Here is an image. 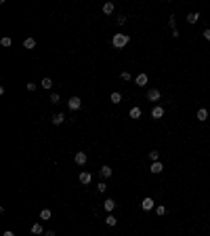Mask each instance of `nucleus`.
Segmentation results:
<instances>
[{"instance_id":"obj_1","label":"nucleus","mask_w":210,"mask_h":236,"mask_svg":"<svg viewBox=\"0 0 210 236\" xmlns=\"http://www.w3.org/2000/svg\"><path fill=\"white\" fill-rule=\"evenodd\" d=\"M128 42H130V36H128V34H113L112 47H113V49H124Z\"/></svg>"},{"instance_id":"obj_2","label":"nucleus","mask_w":210,"mask_h":236,"mask_svg":"<svg viewBox=\"0 0 210 236\" xmlns=\"http://www.w3.org/2000/svg\"><path fill=\"white\" fill-rule=\"evenodd\" d=\"M67 108H70L71 112L80 110V108H82V101H80V97H78V95H74V97H70V99H67Z\"/></svg>"},{"instance_id":"obj_3","label":"nucleus","mask_w":210,"mask_h":236,"mask_svg":"<svg viewBox=\"0 0 210 236\" xmlns=\"http://www.w3.org/2000/svg\"><path fill=\"white\" fill-rule=\"evenodd\" d=\"M74 160H76V165L84 167V165H86V160H88V156H86V152H76V154H74Z\"/></svg>"},{"instance_id":"obj_4","label":"nucleus","mask_w":210,"mask_h":236,"mask_svg":"<svg viewBox=\"0 0 210 236\" xmlns=\"http://www.w3.org/2000/svg\"><path fill=\"white\" fill-rule=\"evenodd\" d=\"M160 97L162 95H160V91L158 89H149L147 91V101H160Z\"/></svg>"},{"instance_id":"obj_5","label":"nucleus","mask_w":210,"mask_h":236,"mask_svg":"<svg viewBox=\"0 0 210 236\" xmlns=\"http://www.w3.org/2000/svg\"><path fill=\"white\" fill-rule=\"evenodd\" d=\"M154 207H155L154 198H149V196H147V198H143V202H141V209H143V211H151Z\"/></svg>"},{"instance_id":"obj_6","label":"nucleus","mask_w":210,"mask_h":236,"mask_svg":"<svg viewBox=\"0 0 210 236\" xmlns=\"http://www.w3.org/2000/svg\"><path fill=\"white\" fill-rule=\"evenodd\" d=\"M112 167H107V165H103V167L99 169V175H101V177H103V179H107V177H112Z\"/></svg>"},{"instance_id":"obj_7","label":"nucleus","mask_w":210,"mask_h":236,"mask_svg":"<svg viewBox=\"0 0 210 236\" xmlns=\"http://www.w3.org/2000/svg\"><path fill=\"white\" fill-rule=\"evenodd\" d=\"M149 171H151L154 175H158V173H162V171H164V165H162L160 160H158V162H151V167H149Z\"/></svg>"},{"instance_id":"obj_8","label":"nucleus","mask_w":210,"mask_h":236,"mask_svg":"<svg viewBox=\"0 0 210 236\" xmlns=\"http://www.w3.org/2000/svg\"><path fill=\"white\" fill-rule=\"evenodd\" d=\"M78 179H80V183H84V186H86V183H91L92 175L88 173V171H82V173H80V177H78Z\"/></svg>"},{"instance_id":"obj_9","label":"nucleus","mask_w":210,"mask_h":236,"mask_svg":"<svg viewBox=\"0 0 210 236\" xmlns=\"http://www.w3.org/2000/svg\"><path fill=\"white\" fill-rule=\"evenodd\" d=\"M40 87H42L44 91H50V89H53V80H50L49 76H44V78L40 80Z\"/></svg>"},{"instance_id":"obj_10","label":"nucleus","mask_w":210,"mask_h":236,"mask_svg":"<svg viewBox=\"0 0 210 236\" xmlns=\"http://www.w3.org/2000/svg\"><path fill=\"white\" fill-rule=\"evenodd\" d=\"M103 209L107 211V213H112L113 209H116V200H113V198H107V200L103 202Z\"/></svg>"},{"instance_id":"obj_11","label":"nucleus","mask_w":210,"mask_h":236,"mask_svg":"<svg viewBox=\"0 0 210 236\" xmlns=\"http://www.w3.org/2000/svg\"><path fill=\"white\" fill-rule=\"evenodd\" d=\"M162 116H164V108H162V105H155L154 110H151V118L158 120V118H162Z\"/></svg>"},{"instance_id":"obj_12","label":"nucleus","mask_w":210,"mask_h":236,"mask_svg":"<svg viewBox=\"0 0 210 236\" xmlns=\"http://www.w3.org/2000/svg\"><path fill=\"white\" fill-rule=\"evenodd\" d=\"M50 122H53V125H57V126H59V125H63V122H65V116H63L61 112H59V114H55V116L50 118Z\"/></svg>"},{"instance_id":"obj_13","label":"nucleus","mask_w":210,"mask_h":236,"mask_svg":"<svg viewBox=\"0 0 210 236\" xmlns=\"http://www.w3.org/2000/svg\"><path fill=\"white\" fill-rule=\"evenodd\" d=\"M141 114H143V112H141V108H130V112H128V116L133 118V120H139Z\"/></svg>"},{"instance_id":"obj_14","label":"nucleus","mask_w":210,"mask_h":236,"mask_svg":"<svg viewBox=\"0 0 210 236\" xmlns=\"http://www.w3.org/2000/svg\"><path fill=\"white\" fill-rule=\"evenodd\" d=\"M134 82H137V87H145L147 84V74H139V76L134 78Z\"/></svg>"},{"instance_id":"obj_15","label":"nucleus","mask_w":210,"mask_h":236,"mask_svg":"<svg viewBox=\"0 0 210 236\" xmlns=\"http://www.w3.org/2000/svg\"><path fill=\"white\" fill-rule=\"evenodd\" d=\"M206 118H208V110H206V108H200V110H197V120L204 122Z\"/></svg>"},{"instance_id":"obj_16","label":"nucleus","mask_w":210,"mask_h":236,"mask_svg":"<svg viewBox=\"0 0 210 236\" xmlns=\"http://www.w3.org/2000/svg\"><path fill=\"white\" fill-rule=\"evenodd\" d=\"M23 47H25V49H36V40L34 38H25V40H23Z\"/></svg>"},{"instance_id":"obj_17","label":"nucleus","mask_w":210,"mask_h":236,"mask_svg":"<svg viewBox=\"0 0 210 236\" xmlns=\"http://www.w3.org/2000/svg\"><path fill=\"white\" fill-rule=\"evenodd\" d=\"M109 99H112L113 104H120V101H122V93H118V91H113L112 95H109Z\"/></svg>"},{"instance_id":"obj_18","label":"nucleus","mask_w":210,"mask_h":236,"mask_svg":"<svg viewBox=\"0 0 210 236\" xmlns=\"http://www.w3.org/2000/svg\"><path fill=\"white\" fill-rule=\"evenodd\" d=\"M32 234H36V236L44 234V230H42V226H40V223H34V226H32Z\"/></svg>"},{"instance_id":"obj_19","label":"nucleus","mask_w":210,"mask_h":236,"mask_svg":"<svg viewBox=\"0 0 210 236\" xmlns=\"http://www.w3.org/2000/svg\"><path fill=\"white\" fill-rule=\"evenodd\" d=\"M103 13L105 15H112L113 13V2H105V4H103Z\"/></svg>"},{"instance_id":"obj_20","label":"nucleus","mask_w":210,"mask_h":236,"mask_svg":"<svg viewBox=\"0 0 210 236\" xmlns=\"http://www.w3.org/2000/svg\"><path fill=\"white\" fill-rule=\"evenodd\" d=\"M197 19H200V13H189L187 15V23H197Z\"/></svg>"},{"instance_id":"obj_21","label":"nucleus","mask_w":210,"mask_h":236,"mask_svg":"<svg viewBox=\"0 0 210 236\" xmlns=\"http://www.w3.org/2000/svg\"><path fill=\"white\" fill-rule=\"evenodd\" d=\"M53 213H50V209H42L40 211V219H50Z\"/></svg>"},{"instance_id":"obj_22","label":"nucleus","mask_w":210,"mask_h":236,"mask_svg":"<svg viewBox=\"0 0 210 236\" xmlns=\"http://www.w3.org/2000/svg\"><path fill=\"white\" fill-rule=\"evenodd\" d=\"M105 223H107V226H116V223H118V219H116V217L109 213V215L105 217Z\"/></svg>"},{"instance_id":"obj_23","label":"nucleus","mask_w":210,"mask_h":236,"mask_svg":"<svg viewBox=\"0 0 210 236\" xmlns=\"http://www.w3.org/2000/svg\"><path fill=\"white\" fill-rule=\"evenodd\" d=\"M149 160H151V162H158V160H160V152H158V150L149 152Z\"/></svg>"},{"instance_id":"obj_24","label":"nucleus","mask_w":210,"mask_h":236,"mask_svg":"<svg viewBox=\"0 0 210 236\" xmlns=\"http://www.w3.org/2000/svg\"><path fill=\"white\" fill-rule=\"evenodd\" d=\"M0 44H2V47H11V44H13V40H11V38H8V36H4V38H0Z\"/></svg>"},{"instance_id":"obj_25","label":"nucleus","mask_w":210,"mask_h":236,"mask_svg":"<svg viewBox=\"0 0 210 236\" xmlns=\"http://www.w3.org/2000/svg\"><path fill=\"white\" fill-rule=\"evenodd\" d=\"M155 213H158V215H166V213H168V209L164 207V205H160V207H155Z\"/></svg>"},{"instance_id":"obj_26","label":"nucleus","mask_w":210,"mask_h":236,"mask_svg":"<svg viewBox=\"0 0 210 236\" xmlns=\"http://www.w3.org/2000/svg\"><path fill=\"white\" fill-rule=\"evenodd\" d=\"M36 87H38V84H36V82H32V80H29V82L25 84V89H28L29 93H32V91H36Z\"/></svg>"},{"instance_id":"obj_27","label":"nucleus","mask_w":210,"mask_h":236,"mask_svg":"<svg viewBox=\"0 0 210 236\" xmlns=\"http://www.w3.org/2000/svg\"><path fill=\"white\" fill-rule=\"evenodd\" d=\"M50 104H59V95L57 93H50Z\"/></svg>"},{"instance_id":"obj_28","label":"nucleus","mask_w":210,"mask_h":236,"mask_svg":"<svg viewBox=\"0 0 210 236\" xmlns=\"http://www.w3.org/2000/svg\"><path fill=\"white\" fill-rule=\"evenodd\" d=\"M168 25H170V28H172V30H176V28H175V25H176V19H175V15H172V17L168 19Z\"/></svg>"},{"instance_id":"obj_29","label":"nucleus","mask_w":210,"mask_h":236,"mask_svg":"<svg viewBox=\"0 0 210 236\" xmlns=\"http://www.w3.org/2000/svg\"><path fill=\"white\" fill-rule=\"evenodd\" d=\"M116 21H118V25H124V23H126V15H120Z\"/></svg>"},{"instance_id":"obj_30","label":"nucleus","mask_w":210,"mask_h":236,"mask_svg":"<svg viewBox=\"0 0 210 236\" xmlns=\"http://www.w3.org/2000/svg\"><path fill=\"white\" fill-rule=\"evenodd\" d=\"M97 190H99V192H105V190H107V183H103V181H101V183L97 186Z\"/></svg>"},{"instance_id":"obj_31","label":"nucleus","mask_w":210,"mask_h":236,"mask_svg":"<svg viewBox=\"0 0 210 236\" xmlns=\"http://www.w3.org/2000/svg\"><path fill=\"white\" fill-rule=\"evenodd\" d=\"M120 78H122V80H130V74H128V72H122Z\"/></svg>"},{"instance_id":"obj_32","label":"nucleus","mask_w":210,"mask_h":236,"mask_svg":"<svg viewBox=\"0 0 210 236\" xmlns=\"http://www.w3.org/2000/svg\"><path fill=\"white\" fill-rule=\"evenodd\" d=\"M204 38H206V40H210V28L204 30Z\"/></svg>"},{"instance_id":"obj_33","label":"nucleus","mask_w":210,"mask_h":236,"mask_svg":"<svg viewBox=\"0 0 210 236\" xmlns=\"http://www.w3.org/2000/svg\"><path fill=\"white\" fill-rule=\"evenodd\" d=\"M44 236H55V232H53V230H46V232H44Z\"/></svg>"},{"instance_id":"obj_34","label":"nucleus","mask_w":210,"mask_h":236,"mask_svg":"<svg viewBox=\"0 0 210 236\" xmlns=\"http://www.w3.org/2000/svg\"><path fill=\"white\" fill-rule=\"evenodd\" d=\"M2 236H15V234H13V232H11V230H7V232H4V234H2Z\"/></svg>"}]
</instances>
